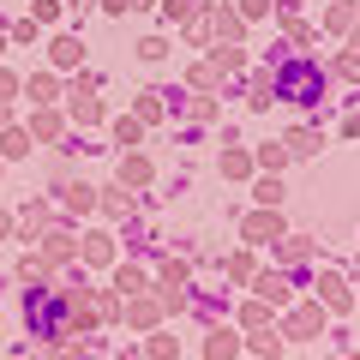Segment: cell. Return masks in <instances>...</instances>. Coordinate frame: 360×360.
I'll return each mask as SVG.
<instances>
[{
	"instance_id": "484cf974",
	"label": "cell",
	"mask_w": 360,
	"mask_h": 360,
	"mask_svg": "<svg viewBox=\"0 0 360 360\" xmlns=\"http://www.w3.org/2000/svg\"><path fill=\"white\" fill-rule=\"evenodd\" d=\"M246 168H252V156H246V150H229V156H222V174H234V180H240Z\"/></svg>"
},
{
	"instance_id": "277c9868",
	"label": "cell",
	"mask_w": 360,
	"mask_h": 360,
	"mask_svg": "<svg viewBox=\"0 0 360 360\" xmlns=\"http://www.w3.org/2000/svg\"><path fill=\"white\" fill-rule=\"evenodd\" d=\"M72 252H78V234L66 229V222H54V229H42V258H49L54 270H60V264H72Z\"/></svg>"
},
{
	"instance_id": "9c48e42d",
	"label": "cell",
	"mask_w": 360,
	"mask_h": 360,
	"mask_svg": "<svg viewBox=\"0 0 360 360\" xmlns=\"http://www.w3.org/2000/svg\"><path fill=\"white\" fill-rule=\"evenodd\" d=\"M54 198H60L72 217H84V210L96 205V186H84V180H54Z\"/></svg>"
},
{
	"instance_id": "ee69618b",
	"label": "cell",
	"mask_w": 360,
	"mask_h": 360,
	"mask_svg": "<svg viewBox=\"0 0 360 360\" xmlns=\"http://www.w3.org/2000/svg\"><path fill=\"white\" fill-rule=\"evenodd\" d=\"M246 360H252V354H246Z\"/></svg>"
},
{
	"instance_id": "b9f144b4",
	"label": "cell",
	"mask_w": 360,
	"mask_h": 360,
	"mask_svg": "<svg viewBox=\"0 0 360 360\" xmlns=\"http://www.w3.org/2000/svg\"><path fill=\"white\" fill-rule=\"evenodd\" d=\"M342 360H360V354H342Z\"/></svg>"
},
{
	"instance_id": "d590c367",
	"label": "cell",
	"mask_w": 360,
	"mask_h": 360,
	"mask_svg": "<svg viewBox=\"0 0 360 360\" xmlns=\"http://www.w3.org/2000/svg\"><path fill=\"white\" fill-rule=\"evenodd\" d=\"M336 72H342V78H360V60L348 54V60H336Z\"/></svg>"
},
{
	"instance_id": "d6a6232c",
	"label": "cell",
	"mask_w": 360,
	"mask_h": 360,
	"mask_svg": "<svg viewBox=\"0 0 360 360\" xmlns=\"http://www.w3.org/2000/svg\"><path fill=\"white\" fill-rule=\"evenodd\" d=\"M258 162H264V168H283L288 150H283V144H270V150H258Z\"/></svg>"
},
{
	"instance_id": "7402d4cb",
	"label": "cell",
	"mask_w": 360,
	"mask_h": 360,
	"mask_svg": "<svg viewBox=\"0 0 360 360\" xmlns=\"http://www.w3.org/2000/svg\"><path fill=\"white\" fill-rule=\"evenodd\" d=\"M18 276H25V283H49L54 264H49V258H25V264H18Z\"/></svg>"
},
{
	"instance_id": "f1b7e54d",
	"label": "cell",
	"mask_w": 360,
	"mask_h": 360,
	"mask_svg": "<svg viewBox=\"0 0 360 360\" xmlns=\"http://www.w3.org/2000/svg\"><path fill=\"white\" fill-rule=\"evenodd\" d=\"M139 132H144V120L132 115V120H120V127H115V139H120V144H139Z\"/></svg>"
},
{
	"instance_id": "7bdbcfd3",
	"label": "cell",
	"mask_w": 360,
	"mask_h": 360,
	"mask_svg": "<svg viewBox=\"0 0 360 360\" xmlns=\"http://www.w3.org/2000/svg\"><path fill=\"white\" fill-rule=\"evenodd\" d=\"M0 42H6V30H0Z\"/></svg>"
},
{
	"instance_id": "cb8c5ba5",
	"label": "cell",
	"mask_w": 360,
	"mask_h": 360,
	"mask_svg": "<svg viewBox=\"0 0 360 360\" xmlns=\"http://www.w3.org/2000/svg\"><path fill=\"white\" fill-rule=\"evenodd\" d=\"M258 205H264V210L283 205V180H258Z\"/></svg>"
},
{
	"instance_id": "ffe728a7",
	"label": "cell",
	"mask_w": 360,
	"mask_h": 360,
	"mask_svg": "<svg viewBox=\"0 0 360 360\" xmlns=\"http://www.w3.org/2000/svg\"><path fill=\"white\" fill-rule=\"evenodd\" d=\"M120 180H127V186H144V180H150V162H144V156H127V162H120Z\"/></svg>"
},
{
	"instance_id": "9a60e30c",
	"label": "cell",
	"mask_w": 360,
	"mask_h": 360,
	"mask_svg": "<svg viewBox=\"0 0 360 360\" xmlns=\"http://www.w3.org/2000/svg\"><path fill=\"white\" fill-rule=\"evenodd\" d=\"M156 307H162V319H168V312H186V307H193V295H186V288H156Z\"/></svg>"
},
{
	"instance_id": "8fae6325",
	"label": "cell",
	"mask_w": 360,
	"mask_h": 360,
	"mask_svg": "<svg viewBox=\"0 0 360 360\" xmlns=\"http://www.w3.org/2000/svg\"><path fill=\"white\" fill-rule=\"evenodd\" d=\"M270 324H276V307H264V300H246V307H240V330H270Z\"/></svg>"
},
{
	"instance_id": "ab89813d",
	"label": "cell",
	"mask_w": 360,
	"mask_h": 360,
	"mask_svg": "<svg viewBox=\"0 0 360 360\" xmlns=\"http://www.w3.org/2000/svg\"><path fill=\"white\" fill-rule=\"evenodd\" d=\"M0 127H6V103H0Z\"/></svg>"
},
{
	"instance_id": "3957f363",
	"label": "cell",
	"mask_w": 360,
	"mask_h": 360,
	"mask_svg": "<svg viewBox=\"0 0 360 360\" xmlns=\"http://www.w3.org/2000/svg\"><path fill=\"white\" fill-rule=\"evenodd\" d=\"M205 360H246V342L234 324H210L205 330Z\"/></svg>"
},
{
	"instance_id": "836d02e7",
	"label": "cell",
	"mask_w": 360,
	"mask_h": 360,
	"mask_svg": "<svg viewBox=\"0 0 360 360\" xmlns=\"http://www.w3.org/2000/svg\"><path fill=\"white\" fill-rule=\"evenodd\" d=\"M13 90H18V78H13V72H0V103H13Z\"/></svg>"
},
{
	"instance_id": "e575fe53",
	"label": "cell",
	"mask_w": 360,
	"mask_h": 360,
	"mask_svg": "<svg viewBox=\"0 0 360 360\" xmlns=\"http://www.w3.org/2000/svg\"><path fill=\"white\" fill-rule=\"evenodd\" d=\"M264 6H270V0H246V6H240V18H264Z\"/></svg>"
},
{
	"instance_id": "e0dca14e",
	"label": "cell",
	"mask_w": 360,
	"mask_h": 360,
	"mask_svg": "<svg viewBox=\"0 0 360 360\" xmlns=\"http://www.w3.org/2000/svg\"><path fill=\"white\" fill-rule=\"evenodd\" d=\"M18 229H25V240H37V234L49 229V205H30L25 217H18Z\"/></svg>"
},
{
	"instance_id": "8d00e7d4",
	"label": "cell",
	"mask_w": 360,
	"mask_h": 360,
	"mask_svg": "<svg viewBox=\"0 0 360 360\" xmlns=\"http://www.w3.org/2000/svg\"><path fill=\"white\" fill-rule=\"evenodd\" d=\"M348 37H354V49H360V18H354V25H348Z\"/></svg>"
},
{
	"instance_id": "2e32d148",
	"label": "cell",
	"mask_w": 360,
	"mask_h": 360,
	"mask_svg": "<svg viewBox=\"0 0 360 360\" xmlns=\"http://www.w3.org/2000/svg\"><path fill=\"white\" fill-rule=\"evenodd\" d=\"M139 288H144V270L139 264H120L115 270V295H139Z\"/></svg>"
},
{
	"instance_id": "ac0fdd59",
	"label": "cell",
	"mask_w": 360,
	"mask_h": 360,
	"mask_svg": "<svg viewBox=\"0 0 360 360\" xmlns=\"http://www.w3.org/2000/svg\"><path fill=\"white\" fill-rule=\"evenodd\" d=\"M78 60H84V42H78V37H60V42H54V66H78Z\"/></svg>"
},
{
	"instance_id": "f35d334b",
	"label": "cell",
	"mask_w": 360,
	"mask_h": 360,
	"mask_svg": "<svg viewBox=\"0 0 360 360\" xmlns=\"http://www.w3.org/2000/svg\"><path fill=\"white\" fill-rule=\"evenodd\" d=\"M6 229H13V217H0V234H6Z\"/></svg>"
},
{
	"instance_id": "52a82bcc",
	"label": "cell",
	"mask_w": 360,
	"mask_h": 360,
	"mask_svg": "<svg viewBox=\"0 0 360 360\" xmlns=\"http://www.w3.org/2000/svg\"><path fill=\"white\" fill-rule=\"evenodd\" d=\"M319 307H324V312H348V307H354V295H348V276L324 270V276H319Z\"/></svg>"
},
{
	"instance_id": "5b68a950",
	"label": "cell",
	"mask_w": 360,
	"mask_h": 360,
	"mask_svg": "<svg viewBox=\"0 0 360 360\" xmlns=\"http://www.w3.org/2000/svg\"><path fill=\"white\" fill-rule=\"evenodd\" d=\"M240 234L252 246H276V240H283V217H276V210H252V217L240 222Z\"/></svg>"
},
{
	"instance_id": "603a6c76",
	"label": "cell",
	"mask_w": 360,
	"mask_h": 360,
	"mask_svg": "<svg viewBox=\"0 0 360 360\" xmlns=\"http://www.w3.org/2000/svg\"><path fill=\"white\" fill-rule=\"evenodd\" d=\"M54 90H60V84H54V72L30 78V103H54Z\"/></svg>"
},
{
	"instance_id": "4316f807",
	"label": "cell",
	"mask_w": 360,
	"mask_h": 360,
	"mask_svg": "<svg viewBox=\"0 0 360 360\" xmlns=\"http://www.w3.org/2000/svg\"><path fill=\"white\" fill-rule=\"evenodd\" d=\"M103 210H108V217H127V210H132V198L115 186V193H103Z\"/></svg>"
},
{
	"instance_id": "4dcf8cb0",
	"label": "cell",
	"mask_w": 360,
	"mask_h": 360,
	"mask_svg": "<svg viewBox=\"0 0 360 360\" xmlns=\"http://www.w3.org/2000/svg\"><path fill=\"white\" fill-rule=\"evenodd\" d=\"M229 276H234V283H252V258H246V252L229 258Z\"/></svg>"
},
{
	"instance_id": "4fadbf2b",
	"label": "cell",
	"mask_w": 360,
	"mask_h": 360,
	"mask_svg": "<svg viewBox=\"0 0 360 360\" xmlns=\"http://www.w3.org/2000/svg\"><path fill=\"white\" fill-rule=\"evenodd\" d=\"M30 150V132L25 127H0V162H18Z\"/></svg>"
},
{
	"instance_id": "74e56055",
	"label": "cell",
	"mask_w": 360,
	"mask_h": 360,
	"mask_svg": "<svg viewBox=\"0 0 360 360\" xmlns=\"http://www.w3.org/2000/svg\"><path fill=\"white\" fill-rule=\"evenodd\" d=\"M348 283H354V288H360V258H354V276H348Z\"/></svg>"
},
{
	"instance_id": "83f0119b",
	"label": "cell",
	"mask_w": 360,
	"mask_h": 360,
	"mask_svg": "<svg viewBox=\"0 0 360 360\" xmlns=\"http://www.w3.org/2000/svg\"><path fill=\"white\" fill-rule=\"evenodd\" d=\"M348 25H354V6H348V0H336V6H330V30H348Z\"/></svg>"
},
{
	"instance_id": "7a4b0ae2",
	"label": "cell",
	"mask_w": 360,
	"mask_h": 360,
	"mask_svg": "<svg viewBox=\"0 0 360 360\" xmlns=\"http://www.w3.org/2000/svg\"><path fill=\"white\" fill-rule=\"evenodd\" d=\"M120 324H127V330H156V324H162L156 295H127L120 300Z\"/></svg>"
},
{
	"instance_id": "7c38bea8",
	"label": "cell",
	"mask_w": 360,
	"mask_h": 360,
	"mask_svg": "<svg viewBox=\"0 0 360 360\" xmlns=\"http://www.w3.org/2000/svg\"><path fill=\"white\" fill-rule=\"evenodd\" d=\"M144 360H180V342H174V336H162V324L144 330Z\"/></svg>"
},
{
	"instance_id": "d6986e66",
	"label": "cell",
	"mask_w": 360,
	"mask_h": 360,
	"mask_svg": "<svg viewBox=\"0 0 360 360\" xmlns=\"http://www.w3.org/2000/svg\"><path fill=\"white\" fill-rule=\"evenodd\" d=\"M25 132H30V139H60V115H49V108H42V115L30 120Z\"/></svg>"
},
{
	"instance_id": "5bb4252c",
	"label": "cell",
	"mask_w": 360,
	"mask_h": 360,
	"mask_svg": "<svg viewBox=\"0 0 360 360\" xmlns=\"http://www.w3.org/2000/svg\"><path fill=\"white\" fill-rule=\"evenodd\" d=\"M283 150H288V156H312V150H319V127H295V132L283 139Z\"/></svg>"
},
{
	"instance_id": "1f68e13d",
	"label": "cell",
	"mask_w": 360,
	"mask_h": 360,
	"mask_svg": "<svg viewBox=\"0 0 360 360\" xmlns=\"http://www.w3.org/2000/svg\"><path fill=\"white\" fill-rule=\"evenodd\" d=\"M139 54H144V60H162L168 42H162V37H144V42H139Z\"/></svg>"
},
{
	"instance_id": "8992f818",
	"label": "cell",
	"mask_w": 360,
	"mask_h": 360,
	"mask_svg": "<svg viewBox=\"0 0 360 360\" xmlns=\"http://www.w3.org/2000/svg\"><path fill=\"white\" fill-rule=\"evenodd\" d=\"M252 295L264 307H295V283H288L283 270H270V276H252Z\"/></svg>"
},
{
	"instance_id": "ba28073f",
	"label": "cell",
	"mask_w": 360,
	"mask_h": 360,
	"mask_svg": "<svg viewBox=\"0 0 360 360\" xmlns=\"http://www.w3.org/2000/svg\"><path fill=\"white\" fill-rule=\"evenodd\" d=\"M240 342H246V354H252V360H283V348H288L276 324H270V330H246Z\"/></svg>"
},
{
	"instance_id": "d4e9b609",
	"label": "cell",
	"mask_w": 360,
	"mask_h": 360,
	"mask_svg": "<svg viewBox=\"0 0 360 360\" xmlns=\"http://www.w3.org/2000/svg\"><path fill=\"white\" fill-rule=\"evenodd\" d=\"M42 360H90V354L78 342H49V354H42Z\"/></svg>"
},
{
	"instance_id": "f546056e",
	"label": "cell",
	"mask_w": 360,
	"mask_h": 360,
	"mask_svg": "<svg viewBox=\"0 0 360 360\" xmlns=\"http://www.w3.org/2000/svg\"><path fill=\"white\" fill-rule=\"evenodd\" d=\"M193 13H198L193 0H162V18H193Z\"/></svg>"
},
{
	"instance_id": "6da1fadb",
	"label": "cell",
	"mask_w": 360,
	"mask_h": 360,
	"mask_svg": "<svg viewBox=\"0 0 360 360\" xmlns=\"http://www.w3.org/2000/svg\"><path fill=\"white\" fill-rule=\"evenodd\" d=\"M324 319H330V312H324L319 300H300V307H288V319L276 324V330H283V342H312V336H324Z\"/></svg>"
},
{
	"instance_id": "44dd1931",
	"label": "cell",
	"mask_w": 360,
	"mask_h": 360,
	"mask_svg": "<svg viewBox=\"0 0 360 360\" xmlns=\"http://www.w3.org/2000/svg\"><path fill=\"white\" fill-rule=\"evenodd\" d=\"M276 246H283V264H307V258H312V246H307V240H295V234H283Z\"/></svg>"
},
{
	"instance_id": "30bf717a",
	"label": "cell",
	"mask_w": 360,
	"mask_h": 360,
	"mask_svg": "<svg viewBox=\"0 0 360 360\" xmlns=\"http://www.w3.org/2000/svg\"><path fill=\"white\" fill-rule=\"evenodd\" d=\"M78 258H84V264H108V258H115V240H108V234H78Z\"/></svg>"
},
{
	"instance_id": "60d3db41",
	"label": "cell",
	"mask_w": 360,
	"mask_h": 360,
	"mask_svg": "<svg viewBox=\"0 0 360 360\" xmlns=\"http://www.w3.org/2000/svg\"><path fill=\"white\" fill-rule=\"evenodd\" d=\"M120 360H144V354H120Z\"/></svg>"
}]
</instances>
